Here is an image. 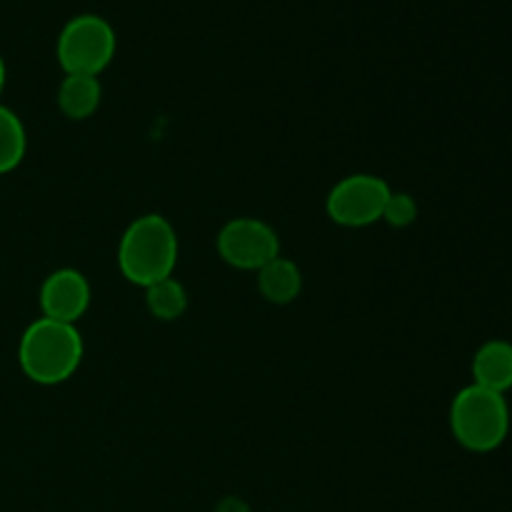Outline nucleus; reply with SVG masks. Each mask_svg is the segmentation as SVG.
Returning <instances> with one entry per match:
<instances>
[{"label":"nucleus","instance_id":"3","mask_svg":"<svg viewBox=\"0 0 512 512\" xmlns=\"http://www.w3.org/2000/svg\"><path fill=\"white\" fill-rule=\"evenodd\" d=\"M450 428L455 440L473 453H490L500 448L510 430L505 398L475 383L460 390L450 408Z\"/></svg>","mask_w":512,"mask_h":512},{"label":"nucleus","instance_id":"11","mask_svg":"<svg viewBox=\"0 0 512 512\" xmlns=\"http://www.w3.org/2000/svg\"><path fill=\"white\" fill-rule=\"evenodd\" d=\"M145 305L150 315L158 320H178L188 310V293L183 285L170 275V278L158 280V283L145 288Z\"/></svg>","mask_w":512,"mask_h":512},{"label":"nucleus","instance_id":"6","mask_svg":"<svg viewBox=\"0 0 512 512\" xmlns=\"http://www.w3.org/2000/svg\"><path fill=\"white\" fill-rule=\"evenodd\" d=\"M218 253L238 270H260L280 255L278 233L258 218H235L218 233Z\"/></svg>","mask_w":512,"mask_h":512},{"label":"nucleus","instance_id":"7","mask_svg":"<svg viewBox=\"0 0 512 512\" xmlns=\"http://www.w3.org/2000/svg\"><path fill=\"white\" fill-rule=\"evenodd\" d=\"M90 305V285L78 270H55L40 288V308L48 320L75 325Z\"/></svg>","mask_w":512,"mask_h":512},{"label":"nucleus","instance_id":"13","mask_svg":"<svg viewBox=\"0 0 512 512\" xmlns=\"http://www.w3.org/2000/svg\"><path fill=\"white\" fill-rule=\"evenodd\" d=\"M418 218V205L408 193H390L388 203H385L383 220L393 228H408Z\"/></svg>","mask_w":512,"mask_h":512},{"label":"nucleus","instance_id":"5","mask_svg":"<svg viewBox=\"0 0 512 512\" xmlns=\"http://www.w3.org/2000/svg\"><path fill=\"white\" fill-rule=\"evenodd\" d=\"M390 185L375 175H348L330 190L325 200L330 220L345 228H365L375 220H383L385 203L390 198Z\"/></svg>","mask_w":512,"mask_h":512},{"label":"nucleus","instance_id":"8","mask_svg":"<svg viewBox=\"0 0 512 512\" xmlns=\"http://www.w3.org/2000/svg\"><path fill=\"white\" fill-rule=\"evenodd\" d=\"M475 385L503 395L512 388V345L505 340H490L475 353Z\"/></svg>","mask_w":512,"mask_h":512},{"label":"nucleus","instance_id":"1","mask_svg":"<svg viewBox=\"0 0 512 512\" xmlns=\"http://www.w3.org/2000/svg\"><path fill=\"white\" fill-rule=\"evenodd\" d=\"M23 373L38 385H58L73 378L83 360V338L75 325L40 318L28 325L18 345Z\"/></svg>","mask_w":512,"mask_h":512},{"label":"nucleus","instance_id":"15","mask_svg":"<svg viewBox=\"0 0 512 512\" xmlns=\"http://www.w3.org/2000/svg\"><path fill=\"white\" fill-rule=\"evenodd\" d=\"M3 85H5V63H3V55H0V93H3Z\"/></svg>","mask_w":512,"mask_h":512},{"label":"nucleus","instance_id":"9","mask_svg":"<svg viewBox=\"0 0 512 512\" xmlns=\"http://www.w3.org/2000/svg\"><path fill=\"white\" fill-rule=\"evenodd\" d=\"M258 288L268 303L288 305L293 303L303 288V275L300 268L288 258H273L258 270Z\"/></svg>","mask_w":512,"mask_h":512},{"label":"nucleus","instance_id":"14","mask_svg":"<svg viewBox=\"0 0 512 512\" xmlns=\"http://www.w3.org/2000/svg\"><path fill=\"white\" fill-rule=\"evenodd\" d=\"M215 512H250V510H248V505H245L240 498H225L223 503L215 508Z\"/></svg>","mask_w":512,"mask_h":512},{"label":"nucleus","instance_id":"12","mask_svg":"<svg viewBox=\"0 0 512 512\" xmlns=\"http://www.w3.org/2000/svg\"><path fill=\"white\" fill-rule=\"evenodd\" d=\"M25 128L18 115L10 108L0 105V175L18 168L25 158Z\"/></svg>","mask_w":512,"mask_h":512},{"label":"nucleus","instance_id":"4","mask_svg":"<svg viewBox=\"0 0 512 512\" xmlns=\"http://www.w3.org/2000/svg\"><path fill=\"white\" fill-rule=\"evenodd\" d=\"M115 30L95 13H80L63 25L58 35V60L65 75L103 73L115 55Z\"/></svg>","mask_w":512,"mask_h":512},{"label":"nucleus","instance_id":"2","mask_svg":"<svg viewBox=\"0 0 512 512\" xmlns=\"http://www.w3.org/2000/svg\"><path fill=\"white\" fill-rule=\"evenodd\" d=\"M178 263V235L163 215H143L128 225L118 245V265L135 285L158 283L173 275Z\"/></svg>","mask_w":512,"mask_h":512},{"label":"nucleus","instance_id":"10","mask_svg":"<svg viewBox=\"0 0 512 512\" xmlns=\"http://www.w3.org/2000/svg\"><path fill=\"white\" fill-rule=\"evenodd\" d=\"M100 95L103 90L95 75H65L58 88V105L65 118L85 120L98 110Z\"/></svg>","mask_w":512,"mask_h":512}]
</instances>
